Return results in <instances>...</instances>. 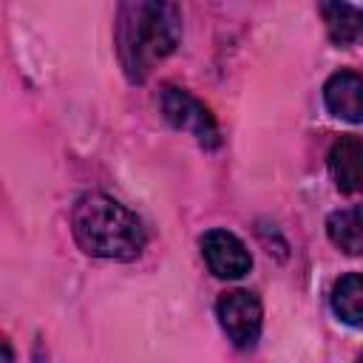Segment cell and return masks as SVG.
I'll return each instance as SVG.
<instances>
[{
    "mask_svg": "<svg viewBox=\"0 0 363 363\" xmlns=\"http://www.w3.org/2000/svg\"><path fill=\"white\" fill-rule=\"evenodd\" d=\"M326 233L329 241L346 252V255H360L363 252V207H343L335 210L326 218Z\"/></svg>",
    "mask_w": 363,
    "mask_h": 363,
    "instance_id": "ba28073f",
    "label": "cell"
},
{
    "mask_svg": "<svg viewBox=\"0 0 363 363\" xmlns=\"http://www.w3.org/2000/svg\"><path fill=\"white\" fill-rule=\"evenodd\" d=\"M159 105H162L164 119L173 128L196 136V142L201 147H218V142H221L218 125H216L213 113L193 94H187L184 88H176V85H164L159 94Z\"/></svg>",
    "mask_w": 363,
    "mask_h": 363,
    "instance_id": "3957f363",
    "label": "cell"
},
{
    "mask_svg": "<svg viewBox=\"0 0 363 363\" xmlns=\"http://www.w3.org/2000/svg\"><path fill=\"white\" fill-rule=\"evenodd\" d=\"M357 363H363V354H360V357H357Z\"/></svg>",
    "mask_w": 363,
    "mask_h": 363,
    "instance_id": "7c38bea8",
    "label": "cell"
},
{
    "mask_svg": "<svg viewBox=\"0 0 363 363\" xmlns=\"http://www.w3.org/2000/svg\"><path fill=\"white\" fill-rule=\"evenodd\" d=\"M332 309L343 323L363 329V275L349 272L332 286Z\"/></svg>",
    "mask_w": 363,
    "mask_h": 363,
    "instance_id": "30bf717a",
    "label": "cell"
},
{
    "mask_svg": "<svg viewBox=\"0 0 363 363\" xmlns=\"http://www.w3.org/2000/svg\"><path fill=\"white\" fill-rule=\"evenodd\" d=\"M329 173L343 193H363V139L340 136L329 147Z\"/></svg>",
    "mask_w": 363,
    "mask_h": 363,
    "instance_id": "52a82bcc",
    "label": "cell"
},
{
    "mask_svg": "<svg viewBox=\"0 0 363 363\" xmlns=\"http://www.w3.org/2000/svg\"><path fill=\"white\" fill-rule=\"evenodd\" d=\"M216 315H218V323L221 329L227 332V337L247 349L258 340L261 335V318H264V309H261V301L255 292L250 289H233V292H224L216 303Z\"/></svg>",
    "mask_w": 363,
    "mask_h": 363,
    "instance_id": "277c9868",
    "label": "cell"
},
{
    "mask_svg": "<svg viewBox=\"0 0 363 363\" xmlns=\"http://www.w3.org/2000/svg\"><path fill=\"white\" fill-rule=\"evenodd\" d=\"M116 54L130 82H142L182 40V14L173 3H122L116 14Z\"/></svg>",
    "mask_w": 363,
    "mask_h": 363,
    "instance_id": "6da1fadb",
    "label": "cell"
},
{
    "mask_svg": "<svg viewBox=\"0 0 363 363\" xmlns=\"http://www.w3.org/2000/svg\"><path fill=\"white\" fill-rule=\"evenodd\" d=\"M3 363H14V354H11V343L3 340Z\"/></svg>",
    "mask_w": 363,
    "mask_h": 363,
    "instance_id": "8fae6325",
    "label": "cell"
},
{
    "mask_svg": "<svg viewBox=\"0 0 363 363\" xmlns=\"http://www.w3.org/2000/svg\"><path fill=\"white\" fill-rule=\"evenodd\" d=\"M320 14L335 45H352L363 37V9L349 3H320Z\"/></svg>",
    "mask_w": 363,
    "mask_h": 363,
    "instance_id": "9c48e42d",
    "label": "cell"
},
{
    "mask_svg": "<svg viewBox=\"0 0 363 363\" xmlns=\"http://www.w3.org/2000/svg\"><path fill=\"white\" fill-rule=\"evenodd\" d=\"M201 255L216 278H241L250 272L252 258L244 241L227 230H210L201 235Z\"/></svg>",
    "mask_w": 363,
    "mask_h": 363,
    "instance_id": "5b68a950",
    "label": "cell"
},
{
    "mask_svg": "<svg viewBox=\"0 0 363 363\" xmlns=\"http://www.w3.org/2000/svg\"><path fill=\"white\" fill-rule=\"evenodd\" d=\"M323 102L332 116L346 122H363V77L354 71H337L323 85Z\"/></svg>",
    "mask_w": 363,
    "mask_h": 363,
    "instance_id": "8992f818",
    "label": "cell"
},
{
    "mask_svg": "<svg viewBox=\"0 0 363 363\" xmlns=\"http://www.w3.org/2000/svg\"><path fill=\"white\" fill-rule=\"evenodd\" d=\"M71 230L77 244L96 258L130 261L145 247L139 218L105 193H88L74 204Z\"/></svg>",
    "mask_w": 363,
    "mask_h": 363,
    "instance_id": "7a4b0ae2",
    "label": "cell"
}]
</instances>
